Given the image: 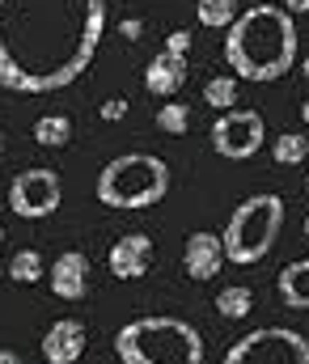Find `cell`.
Wrapping results in <instances>:
<instances>
[{
  "mask_svg": "<svg viewBox=\"0 0 309 364\" xmlns=\"http://www.w3.org/2000/svg\"><path fill=\"white\" fill-rule=\"evenodd\" d=\"M271 157L276 166H301L309 157V140L301 132H280V140H271Z\"/></svg>",
  "mask_w": 309,
  "mask_h": 364,
  "instance_id": "obj_18",
  "label": "cell"
},
{
  "mask_svg": "<svg viewBox=\"0 0 309 364\" xmlns=\"http://www.w3.org/2000/svg\"><path fill=\"white\" fill-rule=\"evenodd\" d=\"M195 17L207 30H229L237 17H242V0H200L195 4Z\"/></svg>",
  "mask_w": 309,
  "mask_h": 364,
  "instance_id": "obj_16",
  "label": "cell"
},
{
  "mask_svg": "<svg viewBox=\"0 0 309 364\" xmlns=\"http://www.w3.org/2000/svg\"><path fill=\"white\" fill-rule=\"evenodd\" d=\"M38 348H43V360L47 364H77L85 356V326L77 318H55Z\"/></svg>",
  "mask_w": 309,
  "mask_h": 364,
  "instance_id": "obj_10",
  "label": "cell"
},
{
  "mask_svg": "<svg viewBox=\"0 0 309 364\" xmlns=\"http://www.w3.org/2000/svg\"><path fill=\"white\" fill-rule=\"evenodd\" d=\"M212 149L224 157V161H246V157H254L259 149H263V140H267V127H263V114L259 110H242V106H233V110H224L216 123H212Z\"/></svg>",
  "mask_w": 309,
  "mask_h": 364,
  "instance_id": "obj_8",
  "label": "cell"
},
{
  "mask_svg": "<svg viewBox=\"0 0 309 364\" xmlns=\"http://www.w3.org/2000/svg\"><path fill=\"white\" fill-rule=\"evenodd\" d=\"M166 191H170V166L153 153H123V157L106 161L102 174H98V186H94L98 203L127 208V212L161 203Z\"/></svg>",
  "mask_w": 309,
  "mask_h": 364,
  "instance_id": "obj_4",
  "label": "cell"
},
{
  "mask_svg": "<svg viewBox=\"0 0 309 364\" xmlns=\"http://www.w3.org/2000/svg\"><path fill=\"white\" fill-rule=\"evenodd\" d=\"M204 102L212 106V110H220V114L233 110V106H237V77H233V73L212 77V81L204 85Z\"/></svg>",
  "mask_w": 309,
  "mask_h": 364,
  "instance_id": "obj_19",
  "label": "cell"
},
{
  "mask_svg": "<svg viewBox=\"0 0 309 364\" xmlns=\"http://www.w3.org/2000/svg\"><path fill=\"white\" fill-rule=\"evenodd\" d=\"M153 267V237L148 233H127L110 246V275L114 279H140Z\"/></svg>",
  "mask_w": 309,
  "mask_h": 364,
  "instance_id": "obj_11",
  "label": "cell"
},
{
  "mask_svg": "<svg viewBox=\"0 0 309 364\" xmlns=\"http://www.w3.org/2000/svg\"><path fill=\"white\" fill-rule=\"evenodd\" d=\"M106 0H0V85L55 93L98 55Z\"/></svg>",
  "mask_w": 309,
  "mask_h": 364,
  "instance_id": "obj_1",
  "label": "cell"
},
{
  "mask_svg": "<svg viewBox=\"0 0 309 364\" xmlns=\"http://www.w3.org/2000/svg\"><path fill=\"white\" fill-rule=\"evenodd\" d=\"M0 364H21V356H17V352H9V348H0Z\"/></svg>",
  "mask_w": 309,
  "mask_h": 364,
  "instance_id": "obj_26",
  "label": "cell"
},
{
  "mask_svg": "<svg viewBox=\"0 0 309 364\" xmlns=\"http://www.w3.org/2000/svg\"><path fill=\"white\" fill-rule=\"evenodd\" d=\"M301 119H305V127H309V102H305V106H301Z\"/></svg>",
  "mask_w": 309,
  "mask_h": 364,
  "instance_id": "obj_27",
  "label": "cell"
},
{
  "mask_svg": "<svg viewBox=\"0 0 309 364\" xmlns=\"http://www.w3.org/2000/svg\"><path fill=\"white\" fill-rule=\"evenodd\" d=\"M229 259H224V242H220V233H207V229H195L191 237H187V246H183V267L191 279H216L220 267H224Z\"/></svg>",
  "mask_w": 309,
  "mask_h": 364,
  "instance_id": "obj_9",
  "label": "cell"
},
{
  "mask_svg": "<svg viewBox=\"0 0 309 364\" xmlns=\"http://www.w3.org/2000/svg\"><path fill=\"white\" fill-rule=\"evenodd\" d=\"M284 229V199L280 195H250L233 208L220 242H224V259L237 263V267H250V263H263L276 246Z\"/></svg>",
  "mask_w": 309,
  "mask_h": 364,
  "instance_id": "obj_5",
  "label": "cell"
},
{
  "mask_svg": "<svg viewBox=\"0 0 309 364\" xmlns=\"http://www.w3.org/2000/svg\"><path fill=\"white\" fill-rule=\"evenodd\" d=\"M280 301L288 309H309V259H297L280 272Z\"/></svg>",
  "mask_w": 309,
  "mask_h": 364,
  "instance_id": "obj_14",
  "label": "cell"
},
{
  "mask_svg": "<svg viewBox=\"0 0 309 364\" xmlns=\"http://www.w3.org/2000/svg\"><path fill=\"white\" fill-rule=\"evenodd\" d=\"M119 34H123L127 43H136V38L144 34V21H140V17H127V21H119Z\"/></svg>",
  "mask_w": 309,
  "mask_h": 364,
  "instance_id": "obj_24",
  "label": "cell"
},
{
  "mask_svg": "<svg viewBox=\"0 0 309 364\" xmlns=\"http://www.w3.org/2000/svg\"><path fill=\"white\" fill-rule=\"evenodd\" d=\"M157 127L170 132V136H183V132L191 127V106H183V102H166V106L157 110Z\"/></svg>",
  "mask_w": 309,
  "mask_h": 364,
  "instance_id": "obj_21",
  "label": "cell"
},
{
  "mask_svg": "<svg viewBox=\"0 0 309 364\" xmlns=\"http://www.w3.org/2000/svg\"><path fill=\"white\" fill-rule=\"evenodd\" d=\"M250 309H254V292H250L246 284H224V288L216 292V314H220V318L242 322Z\"/></svg>",
  "mask_w": 309,
  "mask_h": 364,
  "instance_id": "obj_15",
  "label": "cell"
},
{
  "mask_svg": "<svg viewBox=\"0 0 309 364\" xmlns=\"http://www.w3.org/2000/svg\"><path fill=\"white\" fill-rule=\"evenodd\" d=\"M301 73H305V77H309V55H305V60H301Z\"/></svg>",
  "mask_w": 309,
  "mask_h": 364,
  "instance_id": "obj_28",
  "label": "cell"
},
{
  "mask_svg": "<svg viewBox=\"0 0 309 364\" xmlns=\"http://www.w3.org/2000/svg\"><path fill=\"white\" fill-rule=\"evenodd\" d=\"M0 242H4V225H0Z\"/></svg>",
  "mask_w": 309,
  "mask_h": 364,
  "instance_id": "obj_31",
  "label": "cell"
},
{
  "mask_svg": "<svg viewBox=\"0 0 309 364\" xmlns=\"http://www.w3.org/2000/svg\"><path fill=\"white\" fill-rule=\"evenodd\" d=\"M64 199V186H60V174L47 170V166H30L21 170L17 178L9 182V212L21 216V220H43L60 208Z\"/></svg>",
  "mask_w": 309,
  "mask_h": 364,
  "instance_id": "obj_7",
  "label": "cell"
},
{
  "mask_svg": "<svg viewBox=\"0 0 309 364\" xmlns=\"http://www.w3.org/2000/svg\"><path fill=\"white\" fill-rule=\"evenodd\" d=\"M288 13H309V0H284Z\"/></svg>",
  "mask_w": 309,
  "mask_h": 364,
  "instance_id": "obj_25",
  "label": "cell"
},
{
  "mask_svg": "<svg viewBox=\"0 0 309 364\" xmlns=\"http://www.w3.org/2000/svg\"><path fill=\"white\" fill-rule=\"evenodd\" d=\"M305 237H309V216H305Z\"/></svg>",
  "mask_w": 309,
  "mask_h": 364,
  "instance_id": "obj_29",
  "label": "cell"
},
{
  "mask_svg": "<svg viewBox=\"0 0 309 364\" xmlns=\"http://www.w3.org/2000/svg\"><path fill=\"white\" fill-rule=\"evenodd\" d=\"M114 356L123 364H204V335L187 318H136L119 326Z\"/></svg>",
  "mask_w": 309,
  "mask_h": 364,
  "instance_id": "obj_3",
  "label": "cell"
},
{
  "mask_svg": "<svg viewBox=\"0 0 309 364\" xmlns=\"http://www.w3.org/2000/svg\"><path fill=\"white\" fill-rule=\"evenodd\" d=\"M98 114H102L106 123H119L127 114V97H106L102 106H98Z\"/></svg>",
  "mask_w": 309,
  "mask_h": 364,
  "instance_id": "obj_23",
  "label": "cell"
},
{
  "mask_svg": "<svg viewBox=\"0 0 309 364\" xmlns=\"http://www.w3.org/2000/svg\"><path fill=\"white\" fill-rule=\"evenodd\" d=\"M0 153H4V136H0Z\"/></svg>",
  "mask_w": 309,
  "mask_h": 364,
  "instance_id": "obj_30",
  "label": "cell"
},
{
  "mask_svg": "<svg viewBox=\"0 0 309 364\" xmlns=\"http://www.w3.org/2000/svg\"><path fill=\"white\" fill-rule=\"evenodd\" d=\"M187 85V60L183 55H170L166 47L148 60L144 68V90L157 93V97H174V93Z\"/></svg>",
  "mask_w": 309,
  "mask_h": 364,
  "instance_id": "obj_13",
  "label": "cell"
},
{
  "mask_svg": "<svg viewBox=\"0 0 309 364\" xmlns=\"http://www.w3.org/2000/svg\"><path fill=\"white\" fill-rule=\"evenodd\" d=\"M47 275H51V292L60 301H81L90 292V259L81 250H64Z\"/></svg>",
  "mask_w": 309,
  "mask_h": 364,
  "instance_id": "obj_12",
  "label": "cell"
},
{
  "mask_svg": "<svg viewBox=\"0 0 309 364\" xmlns=\"http://www.w3.org/2000/svg\"><path fill=\"white\" fill-rule=\"evenodd\" d=\"M220 364H309V339L293 326H259L237 339Z\"/></svg>",
  "mask_w": 309,
  "mask_h": 364,
  "instance_id": "obj_6",
  "label": "cell"
},
{
  "mask_svg": "<svg viewBox=\"0 0 309 364\" xmlns=\"http://www.w3.org/2000/svg\"><path fill=\"white\" fill-rule=\"evenodd\" d=\"M305 191H309V174H305Z\"/></svg>",
  "mask_w": 309,
  "mask_h": 364,
  "instance_id": "obj_32",
  "label": "cell"
},
{
  "mask_svg": "<svg viewBox=\"0 0 309 364\" xmlns=\"http://www.w3.org/2000/svg\"><path fill=\"white\" fill-rule=\"evenodd\" d=\"M224 64L246 81H280L297 64V21L284 4H250L224 34Z\"/></svg>",
  "mask_w": 309,
  "mask_h": 364,
  "instance_id": "obj_2",
  "label": "cell"
},
{
  "mask_svg": "<svg viewBox=\"0 0 309 364\" xmlns=\"http://www.w3.org/2000/svg\"><path fill=\"white\" fill-rule=\"evenodd\" d=\"M9 275H13L17 284H38V279H43V255H38V250H17V255L9 259Z\"/></svg>",
  "mask_w": 309,
  "mask_h": 364,
  "instance_id": "obj_20",
  "label": "cell"
},
{
  "mask_svg": "<svg viewBox=\"0 0 309 364\" xmlns=\"http://www.w3.org/2000/svg\"><path fill=\"white\" fill-rule=\"evenodd\" d=\"M72 140V123L64 119V114H43L38 123H34V144H43V149H64Z\"/></svg>",
  "mask_w": 309,
  "mask_h": 364,
  "instance_id": "obj_17",
  "label": "cell"
},
{
  "mask_svg": "<svg viewBox=\"0 0 309 364\" xmlns=\"http://www.w3.org/2000/svg\"><path fill=\"white\" fill-rule=\"evenodd\" d=\"M166 51L187 60V51H191V34H187V30H170V34H166Z\"/></svg>",
  "mask_w": 309,
  "mask_h": 364,
  "instance_id": "obj_22",
  "label": "cell"
}]
</instances>
